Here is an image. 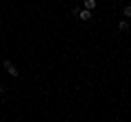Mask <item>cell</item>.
<instances>
[{
  "instance_id": "1",
  "label": "cell",
  "mask_w": 131,
  "mask_h": 122,
  "mask_svg": "<svg viewBox=\"0 0 131 122\" xmlns=\"http://www.w3.org/2000/svg\"><path fill=\"white\" fill-rule=\"evenodd\" d=\"M2 68H5V70L9 72L11 76H20V70H18V68H15V66H13V63H11L9 59H5V61H2Z\"/></svg>"
},
{
  "instance_id": "2",
  "label": "cell",
  "mask_w": 131,
  "mask_h": 122,
  "mask_svg": "<svg viewBox=\"0 0 131 122\" xmlns=\"http://www.w3.org/2000/svg\"><path fill=\"white\" fill-rule=\"evenodd\" d=\"M79 20H83V22L92 20V11H88V9H81V11H79Z\"/></svg>"
},
{
  "instance_id": "3",
  "label": "cell",
  "mask_w": 131,
  "mask_h": 122,
  "mask_svg": "<svg viewBox=\"0 0 131 122\" xmlns=\"http://www.w3.org/2000/svg\"><path fill=\"white\" fill-rule=\"evenodd\" d=\"M83 9L94 11V9H96V0H85V2H83Z\"/></svg>"
},
{
  "instance_id": "4",
  "label": "cell",
  "mask_w": 131,
  "mask_h": 122,
  "mask_svg": "<svg viewBox=\"0 0 131 122\" xmlns=\"http://www.w3.org/2000/svg\"><path fill=\"white\" fill-rule=\"evenodd\" d=\"M118 28H120V31H127V28H129V22H127V20H120V24H118Z\"/></svg>"
},
{
  "instance_id": "5",
  "label": "cell",
  "mask_w": 131,
  "mask_h": 122,
  "mask_svg": "<svg viewBox=\"0 0 131 122\" xmlns=\"http://www.w3.org/2000/svg\"><path fill=\"white\" fill-rule=\"evenodd\" d=\"M122 13H125V18H131V5H127L125 9H122Z\"/></svg>"
},
{
  "instance_id": "6",
  "label": "cell",
  "mask_w": 131,
  "mask_h": 122,
  "mask_svg": "<svg viewBox=\"0 0 131 122\" xmlns=\"http://www.w3.org/2000/svg\"><path fill=\"white\" fill-rule=\"evenodd\" d=\"M2 89H5V87H0V92H2Z\"/></svg>"
},
{
  "instance_id": "7",
  "label": "cell",
  "mask_w": 131,
  "mask_h": 122,
  "mask_svg": "<svg viewBox=\"0 0 131 122\" xmlns=\"http://www.w3.org/2000/svg\"><path fill=\"white\" fill-rule=\"evenodd\" d=\"M2 122H7V120H2Z\"/></svg>"
}]
</instances>
